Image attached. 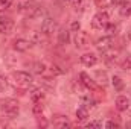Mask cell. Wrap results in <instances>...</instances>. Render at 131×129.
<instances>
[{"label": "cell", "mask_w": 131, "mask_h": 129, "mask_svg": "<svg viewBox=\"0 0 131 129\" xmlns=\"http://www.w3.org/2000/svg\"><path fill=\"white\" fill-rule=\"evenodd\" d=\"M114 2L113 0H95V5L101 8V9H105V8H110Z\"/></svg>", "instance_id": "obj_21"}, {"label": "cell", "mask_w": 131, "mask_h": 129, "mask_svg": "<svg viewBox=\"0 0 131 129\" xmlns=\"http://www.w3.org/2000/svg\"><path fill=\"white\" fill-rule=\"evenodd\" d=\"M111 43H113V38L110 36V35H107V36H104V38H99L96 40V47H98L101 52H104V50H107L108 47H111Z\"/></svg>", "instance_id": "obj_12"}, {"label": "cell", "mask_w": 131, "mask_h": 129, "mask_svg": "<svg viewBox=\"0 0 131 129\" xmlns=\"http://www.w3.org/2000/svg\"><path fill=\"white\" fill-rule=\"evenodd\" d=\"M110 23V18L107 15V12L101 11L98 14L93 15V20H92V28L96 29V31H104L107 28V24Z\"/></svg>", "instance_id": "obj_4"}, {"label": "cell", "mask_w": 131, "mask_h": 129, "mask_svg": "<svg viewBox=\"0 0 131 129\" xmlns=\"http://www.w3.org/2000/svg\"><path fill=\"white\" fill-rule=\"evenodd\" d=\"M81 62L85 65V67H93V65L98 64V56L95 55V53H84L82 56H81Z\"/></svg>", "instance_id": "obj_11"}, {"label": "cell", "mask_w": 131, "mask_h": 129, "mask_svg": "<svg viewBox=\"0 0 131 129\" xmlns=\"http://www.w3.org/2000/svg\"><path fill=\"white\" fill-rule=\"evenodd\" d=\"M43 99H44V91L41 88H35L31 93V100H32L34 103L35 102H43Z\"/></svg>", "instance_id": "obj_17"}, {"label": "cell", "mask_w": 131, "mask_h": 129, "mask_svg": "<svg viewBox=\"0 0 131 129\" xmlns=\"http://www.w3.org/2000/svg\"><path fill=\"white\" fill-rule=\"evenodd\" d=\"M69 41H70V32L67 31V29H60V32H58V43L61 44V46H66V44H69Z\"/></svg>", "instance_id": "obj_14"}, {"label": "cell", "mask_w": 131, "mask_h": 129, "mask_svg": "<svg viewBox=\"0 0 131 129\" xmlns=\"http://www.w3.org/2000/svg\"><path fill=\"white\" fill-rule=\"evenodd\" d=\"M50 73L53 74V76H60V74H63L64 73V70H61V67L60 65H50Z\"/></svg>", "instance_id": "obj_26"}, {"label": "cell", "mask_w": 131, "mask_h": 129, "mask_svg": "<svg viewBox=\"0 0 131 129\" xmlns=\"http://www.w3.org/2000/svg\"><path fill=\"white\" fill-rule=\"evenodd\" d=\"M102 55H104L107 59H116V58H117V55H119V49H114V47L111 46V47H108L107 50H104V52H102Z\"/></svg>", "instance_id": "obj_16"}, {"label": "cell", "mask_w": 131, "mask_h": 129, "mask_svg": "<svg viewBox=\"0 0 131 129\" xmlns=\"http://www.w3.org/2000/svg\"><path fill=\"white\" fill-rule=\"evenodd\" d=\"M95 105H96V102H95V99H93V97L84 96L82 99H81V106H85L87 109H89V108H93Z\"/></svg>", "instance_id": "obj_18"}, {"label": "cell", "mask_w": 131, "mask_h": 129, "mask_svg": "<svg viewBox=\"0 0 131 129\" xmlns=\"http://www.w3.org/2000/svg\"><path fill=\"white\" fill-rule=\"evenodd\" d=\"M79 29H81V24H79V21H73V23H72V31L78 32Z\"/></svg>", "instance_id": "obj_31"}, {"label": "cell", "mask_w": 131, "mask_h": 129, "mask_svg": "<svg viewBox=\"0 0 131 129\" xmlns=\"http://www.w3.org/2000/svg\"><path fill=\"white\" fill-rule=\"evenodd\" d=\"M32 46H34V43L31 40H26V38H18V40L14 41V49L17 52H28Z\"/></svg>", "instance_id": "obj_8"}, {"label": "cell", "mask_w": 131, "mask_h": 129, "mask_svg": "<svg viewBox=\"0 0 131 129\" xmlns=\"http://www.w3.org/2000/svg\"><path fill=\"white\" fill-rule=\"evenodd\" d=\"M14 29V21L11 17H5L0 15V33L2 35H8L11 33V31Z\"/></svg>", "instance_id": "obj_6"}, {"label": "cell", "mask_w": 131, "mask_h": 129, "mask_svg": "<svg viewBox=\"0 0 131 129\" xmlns=\"http://www.w3.org/2000/svg\"><path fill=\"white\" fill-rule=\"evenodd\" d=\"M116 109L117 111H128L130 109V99L127 96H117L116 99Z\"/></svg>", "instance_id": "obj_10"}, {"label": "cell", "mask_w": 131, "mask_h": 129, "mask_svg": "<svg viewBox=\"0 0 131 129\" xmlns=\"http://www.w3.org/2000/svg\"><path fill=\"white\" fill-rule=\"evenodd\" d=\"M87 128H102V123L101 122H90V123H87Z\"/></svg>", "instance_id": "obj_30"}, {"label": "cell", "mask_w": 131, "mask_h": 129, "mask_svg": "<svg viewBox=\"0 0 131 129\" xmlns=\"http://www.w3.org/2000/svg\"><path fill=\"white\" fill-rule=\"evenodd\" d=\"M105 126L107 128H119V125L114 123V122H108V123H105Z\"/></svg>", "instance_id": "obj_32"}, {"label": "cell", "mask_w": 131, "mask_h": 129, "mask_svg": "<svg viewBox=\"0 0 131 129\" xmlns=\"http://www.w3.org/2000/svg\"><path fill=\"white\" fill-rule=\"evenodd\" d=\"M85 5V0H73V8L75 9H82Z\"/></svg>", "instance_id": "obj_29"}, {"label": "cell", "mask_w": 131, "mask_h": 129, "mask_svg": "<svg viewBox=\"0 0 131 129\" xmlns=\"http://www.w3.org/2000/svg\"><path fill=\"white\" fill-rule=\"evenodd\" d=\"M122 68H124V70H131V56L130 55L125 56V59H124V62H122Z\"/></svg>", "instance_id": "obj_28"}, {"label": "cell", "mask_w": 131, "mask_h": 129, "mask_svg": "<svg viewBox=\"0 0 131 129\" xmlns=\"http://www.w3.org/2000/svg\"><path fill=\"white\" fill-rule=\"evenodd\" d=\"M119 14L124 15V17L131 15V2H127V0L121 2V5H119Z\"/></svg>", "instance_id": "obj_15"}, {"label": "cell", "mask_w": 131, "mask_h": 129, "mask_svg": "<svg viewBox=\"0 0 131 129\" xmlns=\"http://www.w3.org/2000/svg\"><path fill=\"white\" fill-rule=\"evenodd\" d=\"M44 70H46V64L44 62H35L34 64V71L35 73L41 74V73H44Z\"/></svg>", "instance_id": "obj_24"}, {"label": "cell", "mask_w": 131, "mask_h": 129, "mask_svg": "<svg viewBox=\"0 0 131 129\" xmlns=\"http://www.w3.org/2000/svg\"><path fill=\"white\" fill-rule=\"evenodd\" d=\"M89 44V33L85 32V31H78L76 35H75V46L78 47V49H82V47H85Z\"/></svg>", "instance_id": "obj_9"}, {"label": "cell", "mask_w": 131, "mask_h": 129, "mask_svg": "<svg viewBox=\"0 0 131 129\" xmlns=\"http://www.w3.org/2000/svg\"><path fill=\"white\" fill-rule=\"evenodd\" d=\"M18 11L21 14H25L26 17L31 18H40L44 15V8L41 5H38L37 2H25L18 6Z\"/></svg>", "instance_id": "obj_1"}, {"label": "cell", "mask_w": 131, "mask_h": 129, "mask_svg": "<svg viewBox=\"0 0 131 129\" xmlns=\"http://www.w3.org/2000/svg\"><path fill=\"white\" fill-rule=\"evenodd\" d=\"M96 78H98V82L99 84H102V85H105L107 84V73L105 71H96Z\"/></svg>", "instance_id": "obj_23"}, {"label": "cell", "mask_w": 131, "mask_h": 129, "mask_svg": "<svg viewBox=\"0 0 131 129\" xmlns=\"http://www.w3.org/2000/svg\"><path fill=\"white\" fill-rule=\"evenodd\" d=\"M11 3H12V0H0V12L6 11L11 6Z\"/></svg>", "instance_id": "obj_27"}, {"label": "cell", "mask_w": 131, "mask_h": 129, "mask_svg": "<svg viewBox=\"0 0 131 129\" xmlns=\"http://www.w3.org/2000/svg\"><path fill=\"white\" fill-rule=\"evenodd\" d=\"M79 79H81L79 82H81L87 90H92V91L98 90V84H96V82H95V79H93V78H90L87 73H84V71H82V73L79 74Z\"/></svg>", "instance_id": "obj_7"}, {"label": "cell", "mask_w": 131, "mask_h": 129, "mask_svg": "<svg viewBox=\"0 0 131 129\" xmlns=\"http://www.w3.org/2000/svg\"><path fill=\"white\" fill-rule=\"evenodd\" d=\"M130 38H131V33H130Z\"/></svg>", "instance_id": "obj_33"}, {"label": "cell", "mask_w": 131, "mask_h": 129, "mask_svg": "<svg viewBox=\"0 0 131 129\" xmlns=\"http://www.w3.org/2000/svg\"><path fill=\"white\" fill-rule=\"evenodd\" d=\"M104 31L107 32V35H110V36H113L114 33L117 32V26H116V24H110V23H108V24H107V28H105Z\"/></svg>", "instance_id": "obj_25"}, {"label": "cell", "mask_w": 131, "mask_h": 129, "mask_svg": "<svg viewBox=\"0 0 131 129\" xmlns=\"http://www.w3.org/2000/svg\"><path fill=\"white\" fill-rule=\"evenodd\" d=\"M111 82H113V87H114L116 91H122L124 90V81L119 76H113L111 78Z\"/></svg>", "instance_id": "obj_19"}, {"label": "cell", "mask_w": 131, "mask_h": 129, "mask_svg": "<svg viewBox=\"0 0 131 129\" xmlns=\"http://www.w3.org/2000/svg\"><path fill=\"white\" fill-rule=\"evenodd\" d=\"M11 79L14 81L17 87H21V88H28L34 82L32 74H29L28 71H14L11 73Z\"/></svg>", "instance_id": "obj_2"}, {"label": "cell", "mask_w": 131, "mask_h": 129, "mask_svg": "<svg viewBox=\"0 0 131 129\" xmlns=\"http://www.w3.org/2000/svg\"><path fill=\"white\" fill-rule=\"evenodd\" d=\"M52 123H53L55 128H70L72 126V123L67 120V117H64V115H57Z\"/></svg>", "instance_id": "obj_13"}, {"label": "cell", "mask_w": 131, "mask_h": 129, "mask_svg": "<svg viewBox=\"0 0 131 129\" xmlns=\"http://www.w3.org/2000/svg\"><path fill=\"white\" fill-rule=\"evenodd\" d=\"M34 114L35 115H41L43 114V111H44V106H43V103L41 102H35V105H34Z\"/></svg>", "instance_id": "obj_22"}, {"label": "cell", "mask_w": 131, "mask_h": 129, "mask_svg": "<svg viewBox=\"0 0 131 129\" xmlns=\"http://www.w3.org/2000/svg\"><path fill=\"white\" fill-rule=\"evenodd\" d=\"M87 117H89V109L85 106H79L76 109V119L78 120H85Z\"/></svg>", "instance_id": "obj_20"}, {"label": "cell", "mask_w": 131, "mask_h": 129, "mask_svg": "<svg viewBox=\"0 0 131 129\" xmlns=\"http://www.w3.org/2000/svg\"><path fill=\"white\" fill-rule=\"evenodd\" d=\"M57 29H58V23H57L55 18L47 17V18L43 20V23H41V32L44 33V35H50V33L55 32Z\"/></svg>", "instance_id": "obj_5"}, {"label": "cell", "mask_w": 131, "mask_h": 129, "mask_svg": "<svg viewBox=\"0 0 131 129\" xmlns=\"http://www.w3.org/2000/svg\"><path fill=\"white\" fill-rule=\"evenodd\" d=\"M0 109L9 115V117H15L18 114V102L14 100V99H5V100H0Z\"/></svg>", "instance_id": "obj_3"}]
</instances>
